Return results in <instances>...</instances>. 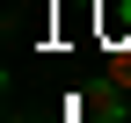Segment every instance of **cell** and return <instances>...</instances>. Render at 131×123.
I'll list each match as a JSON object with an SVG mask.
<instances>
[]
</instances>
